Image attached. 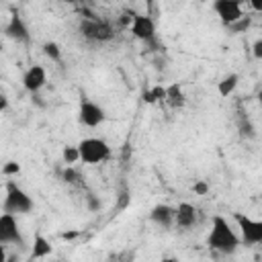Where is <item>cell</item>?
Here are the masks:
<instances>
[{
    "label": "cell",
    "mask_w": 262,
    "mask_h": 262,
    "mask_svg": "<svg viewBox=\"0 0 262 262\" xmlns=\"http://www.w3.org/2000/svg\"><path fill=\"white\" fill-rule=\"evenodd\" d=\"M239 235L229 227V223L223 219V217H213V223H211V231L207 235V246L215 252H221V254H233L239 246Z\"/></svg>",
    "instance_id": "1"
},
{
    "label": "cell",
    "mask_w": 262,
    "mask_h": 262,
    "mask_svg": "<svg viewBox=\"0 0 262 262\" xmlns=\"http://www.w3.org/2000/svg\"><path fill=\"white\" fill-rule=\"evenodd\" d=\"M78 149H80V160L84 164H100V162L108 160V156H111V147L106 145V141H102L98 137L82 139L78 143Z\"/></svg>",
    "instance_id": "2"
},
{
    "label": "cell",
    "mask_w": 262,
    "mask_h": 262,
    "mask_svg": "<svg viewBox=\"0 0 262 262\" xmlns=\"http://www.w3.org/2000/svg\"><path fill=\"white\" fill-rule=\"evenodd\" d=\"M29 211H33L31 196L20 186H16L14 182H8L6 184V199H4V213L18 215V213H29Z\"/></svg>",
    "instance_id": "3"
},
{
    "label": "cell",
    "mask_w": 262,
    "mask_h": 262,
    "mask_svg": "<svg viewBox=\"0 0 262 262\" xmlns=\"http://www.w3.org/2000/svg\"><path fill=\"white\" fill-rule=\"evenodd\" d=\"M80 33L88 41H96V43H104L115 37V29L106 20H100V18H84L80 23Z\"/></svg>",
    "instance_id": "4"
},
{
    "label": "cell",
    "mask_w": 262,
    "mask_h": 262,
    "mask_svg": "<svg viewBox=\"0 0 262 262\" xmlns=\"http://www.w3.org/2000/svg\"><path fill=\"white\" fill-rule=\"evenodd\" d=\"M235 221H237V227H239V239L246 246L262 244V221L250 219V217H246L242 213L235 215Z\"/></svg>",
    "instance_id": "5"
},
{
    "label": "cell",
    "mask_w": 262,
    "mask_h": 262,
    "mask_svg": "<svg viewBox=\"0 0 262 262\" xmlns=\"http://www.w3.org/2000/svg\"><path fill=\"white\" fill-rule=\"evenodd\" d=\"M0 244L8 246V244H14L18 248L25 246V239L20 235V229H18V223L14 219V215L10 213H4L0 217Z\"/></svg>",
    "instance_id": "6"
},
{
    "label": "cell",
    "mask_w": 262,
    "mask_h": 262,
    "mask_svg": "<svg viewBox=\"0 0 262 262\" xmlns=\"http://www.w3.org/2000/svg\"><path fill=\"white\" fill-rule=\"evenodd\" d=\"M213 10L217 12V16L221 18V23L225 27L233 25L235 20H239L244 16V10H242V4L237 0H217L213 4Z\"/></svg>",
    "instance_id": "7"
},
{
    "label": "cell",
    "mask_w": 262,
    "mask_h": 262,
    "mask_svg": "<svg viewBox=\"0 0 262 262\" xmlns=\"http://www.w3.org/2000/svg\"><path fill=\"white\" fill-rule=\"evenodd\" d=\"M131 33H133L137 39H141V41H145V43H151V41L156 39V25H154V20H151L149 16H145V14H135V18H133V23H131Z\"/></svg>",
    "instance_id": "8"
},
{
    "label": "cell",
    "mask_w": 262,
    "mask_h": 262,
    "mask_svg": "<svg viewBox=\"0 0 262 262\" xmlns=\"http://www.w3.org/2000/svg\"><path fill=\"white\" fill-rule=\"evenodd\" d=\"M45 82H47V72L43 66H33L23 76V86L31 94H39V90L45 86Z\"/></svg>",
    "instance_id": "9"
},
{
    "label": "cell",
    "mask_w": 262,
    "mask_h": 262,
    "mask_svg": "<svg viewBox=\"0 0 262 262\" xmlns=\"http://www.w3.org/2000/svg\"><path fill=\"white\" fill-rule=\"evenodd\" d=\"M80 121H82L86 127H98V125L104 121V111H102L96 102L84 100V102L80 104Z\"/></svg>",
    "instance_id": "10"
},
{
    "label": "cell",
    "mask_w": 262,
    "mask_h": 262,
    "mask_svg": "<svg viewBox=\"0 0 262 262\" xmlns=\"http://www.w3.org/2000/svg\"><path fill=\"white\" fill-rule=\"evenodd\" d=\"M149 219L158 227L170 229L172 225H176V209H172L170 205H156L149 213Z\"/></svg>",
    "instance_id": "11"
},
{
    "label": "cell",
    "mask_w": 262,
    "mask_h": 262,
    "mask_svg": "<svg viewBox=\"0 0 262 262\" xmlns=\"http://www.w3.org/2000/svg\"><path fill=\"white\" fill-rule=\"evenodd\" d=\"M4 35L16 43H27L29 41V29L25 25V20L18 16V14H12L10 20L6 23L4 27Z\"/></svg>",
    "instance_id": "12"
},
{
    "label": "cell",
    "mask_w": 262,
    "mask_h": 262,
    "mask_svg": "<svg viewBox=\"0 0 262 262\" xmlns=\"http://www.w3.org/2000/svg\"><path fill=\"white\" fill-rule=\"evenodd\" d=\"M196 223V209L190 203H180L176 207V225L182 229H188Z\"/></svg>",
    "instance_id": "13"
},
{
    "label": "cell",
    "mask_w": 262,
    "mask_h": 262,
    "mask_svg": "<svg viewBox=\"0 0 262 262\" xmlns=\"http://www.w3.org/2000/svg\"><path fill=\"white\" fill-rule=\"evenodd\" d=\"M33 258H45V256H49L51 254V244L43 237V235H35V239H33Z\"/></svg>",
    "instance_id": "14"
},
{
    "label": "cell",
    "mask_w": 262,
    "mask_h": 262,
    "mask_svg": "<svg viewBox=\"0 0 262 262\" xmlns=\"http://www.w3.org/2000/svg\"><path fill=\"white\" fill-rule=\"evenodd\" d=\"M237 129H239V133L242 135H246V137H254V125L250 123V117H248V113H244V108L239 106L237 108Z\"/></svg>",
    "instance_id": "15"
},
{
    "label": "cell",
    "mask_w": 262,
    "mask_h": 262,
    "mask_svg": "<svg viewBox=\"0 0 262 262\" xmlns=\"http://www.w3.org/2000/svg\"><path fill=\"white\" fill-rule=\"evenodd\" d=\"M237 82H239V76L237 74H229V76H225L221 82H219V94L221 96H229L233 90H235V86H237Z\"/></svg>",
    "instance_id": "16"
},
{
    "label": "cell",
    "mask_w": 262,
    "mask_h": 262,
    "mask_svg": "<svg viewBox=\"0 0 262 262\" xmlns=\"http://www.w3.org/2000/svg\"><path fill=\"white\" fill-rule=\"evenodd\" d=\"M250 25H252V16L244 14L239 20H235L233 25H229V27H227V31H229V33H233V35H237V33H246V31L250 29Z\"/></svg>",
    "instance_id": "17"
},
{
    "label": "cell",
    "mask_w": 262,
    "mask_h": 262,
    "mask_svg": "<svg viewBox=\"0 0 262 262\" xmlns=\"http://www.w3.org/2000/svg\"><path fill=\"white\" fill-rule=\"evenodd\" d=\"M61 178H63V182H68V184H80V182L84 180V176H82L76 168H72V166H66V168H63Z\"/></svg>",
    "instance_id": "18"
},
{
    "label": "cell",
    "mask_w": 262,
    "mask_h": 262,
    "mask_svg": "<svg viewBox=\"0 0 262 262\" xmlns=\"http://www.w3.org/2000/svg\"><path fill=\"white\" fill-rule=\"evenodd\" d=\"M43 53H45L49 59H53V61H59V59H61V49H59V45H57L55 41L43 43Z\"/></svg>",
    "instance_id": "19"
},
{
    "label": "cell",
    "mask_w": 262,
    "mask_h": 262,
    "mask_svg": "<svg viewBox=\"0 0 262 262\" xmlns=\"http://www.w3.org/2000/svg\"><path fill=\"white\" fill-rule=\"evenodd\" d=\"M166 98L174 104V106H178V104H182L184 100H182V92H180V88L174 84V86H170L168 90H166Z\"/></svg>",
    "instance_id": "20"
},
{
    "label": "cell",
    "mask_w": 262,
    "mask_h": 262,
    "mask_svg": "<svg viewBox=\"0 0 262 262\" xmlns=\"http://www.w3.org/2000/svg\"><path fill=\"white\" fill-rule=\"evenodd\" d=\"M158 98H166V90L160 88V86H156V88H151V90H147V92L143 94V100H145V102H156Z\"/></svg>",
    "instance_id": "21"
},
{
    "label": "cell",
    "mask_w": 262,
    "mask_h": 262,
    "mask_svg": "<svg viewBox=\"0 0 262 262\" xmlns=\"http://www.w3.org/2000/svg\"><path fill=\"white\" fill-rule=\"evenodd\" d=\"M61 156H63V162H66V164H74V162H78V160H80V149H78V145H76V147H72V145H70V147H66V149H63V154H61Z\"/></svg>",
    "instance_id": "22"
},
{
    "label": "cell",
    "mask_w": 262,
    "mask_h": 262,
    "mask_svg": "<svg viewBox=\"0 0 262 262\" xmlns=\"http://www.w3.org/2000/svg\"><path fill=\"white\" fill-rule=\"evenodd\" d=\"M86 207H88V211H92V213H96V211H100V207H102V203H100V199H98L96 194H92V192H88V194H86Z\"/></svg>",
    "instance_id": "23"
},
{
    "label": "cell",
    "mask_w": 262,
    "mask_h": 262,
    "mask_svg": "<svg viewBox=\"0 0 262 262\" xmlns=\"http://www.w3.org/2000/svg\"><path fill=\"white\" fill-rule=\"evenodd\" d=\"M129 201H131V196H129V190L127 188H121V192H119V209H127V205H129Z\"/></svg>",
    "instance_id": "24"
},
{
    "label": "cell",
    "mask_w": 262,
    "mask_h": 262,
    "mask_svg": "<svg viewBox=\"0 0 262 262\" xmlns=\"http://www.w3.org/2000/svg\"><path fill=\"white\" fill-rule=\"evenodd\" d=\"M18 170H20V166H18L16 162H8V164L2 168V174H4V176H12V174H16Z\"/></svg>",
    "instance_id": "25"
},
{
    "label": "cell",
    "mask_w": 262,
    "mask_h": 262,
    "mask_svg": "<svg viewBox=\"0 0 262 262\" xmlns=\"http://www.w3.org/2000/svg\"><path fill=\"white\" fill-rule=\"evenodd\" d=\"M192 190H194L196 194H207V192H209V184H207L205 180H196L194 186H192Z\"/></svg>",
    "instance_id": "26"
},
{
    "label": "cell",
    "mask_w": 262,
    "mask_h": 262,
    "mask_svg": "<svg viewBox=\"0 0 262 262\" xmlns=\"http://www.w3.org/2000/svg\"><path fill=\"white\" fill-rule=\"evenodd\" d=\"M252 53H254V57L262 59V39H256V41H254V45H252Z\"/></svg>",
    "instance_id": "27"
},
{
    "label": "cell",
    "mask_w": 262,
    "mask_h": 262,
    "mask_svg": "<svg viewBox=\"0 0 262 262\" xmlns=\"http://www.w3.org/2000/svg\"><path fill=\"white\" fill-rule=\"evenodd\" d=\"M31 98H33V102H35L39 108H45V106H47V104L41 100V96H39V94H31Z\"/></svg>",
    "instance_id": "28"
},
{
    "label": "cell",
    "mask_w": 262,
    "mask_h": 262,
    "mask_svg": "<svg viewBox=\"0 0 262 262\" xmlns=\"http://www.w3.org/2000/svg\"><path fill=\"white\" fill-rule=\"evenodd\" d=\"M250 6H252L256 12H262V0H250Z\"/></svg>",
    "instance_id": "29"
},
{
    "label": "cell",
    "mask_w": 262,
    "mask_h": 262,
    "mask_svg": "<svg viewBox=\"0 0 262 262\" xmlns=\"http://www.w3.org/2000/svg\"><path fill=\"white\" fill-rule=\"evenodd\" d=\"M6 108H8V98L2 94L0 96V111H6Z\"/></svg>",
    "instance_id": "30"
},
{
    "label": "cell",
    "mask_w": 262,
    "mask_h": 262,
    "mask_svg": "<svg viewBox=\"0 0 262 262\" xmlns=\"http://www.w3.org/2000/svg\"><path fill=\"white\" fill-rule=\"evenodd\" d=\"M78 235V231H68V233H63V239H74Z\"/></svg>",
    "instance_id": "31"
},
{
    "label": "cell",
    "mask_w": 262,
    "mask_h": 262,
    "mask_svg": "<svg viewBox=\"0 0 262 262\" xmlns=\"http://www.w3.org/2000/svg\"><path fill=\"white\" fill-rule=\"evenodd\" d=\"M258 98H260V102H262V90H260V94H258Z\"/></svg>",
    "instance_id": "32"
},
{
    "label": "cell",
    "mask_w": 262,
    "mask_h": 262,
    "mask_svg": "<svg viewBox=\"0 0 262 262\" xmlns=\"http://www.w3.org/2000/svg\"><path fill=\"white\" fill-rule=\"evenodd\" d=\"M164 262H178V260H164Z\"/></svg>",
    "instance_id": "33"
}]
</instances>
